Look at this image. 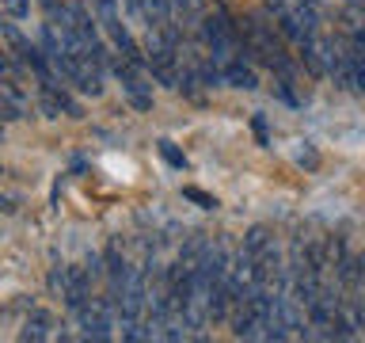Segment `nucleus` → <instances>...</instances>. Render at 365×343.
<instances>
[{"label": "nucleus", "mask_w": 365, "mask_h": 343, "mask_svg": "<svg viewBox=\"0 0 365 343\" xmlns=\"http://www.w3.org/2000/svg\"><path fill=\"white\" fill-rule=\"evenodd\" d=\"M267 244H270V229H267V225H251L247 237H244V248L251 252V256H259Z\"/></svg>", "instance_id": "5"}, {"label": "nucleus", "mask_w": 365, "mask_h": 343, "mask_svg": "<svg viewBox=\"0 0 365 343\" xmlns=\"http://www.w3.org/2000/svg\"><path fill=\"white\" fill-rule=\"evenodd\" d=\"M8 11V19H27L31 16V0H0Z\"/></svg>", "instance_id": "9"}, {"label": "nucleus", "mask_w": 365, "mask_h": 343, "mask_svg": "<svg viewBox=\"0 0 365 343\" xmlns=\"http://www.w3.org/2000/svg\"><path fill=\"white\" fill-rule=\"evenodd\" d=\"M42 4H46V8H50V4H57V0H42Z\"/></svg>", "instance_id": "14"}, {"label": "nucleus", "mask_w": 365, "mask_h": 343, "mask_svg": "<svg viewBox=\"0 0 365 343\" xmlns=\"http://www.w3.org/2000/svg\"><path fill=\"white\" fill-rule=\"evenodd\" d=\"M50 336H53V313H50V309H31L27 320H23V339L42 343Z\"/></svg>", "instance_id": "2"}, {"label": "nucleus", "mask_w": 365, "mask_h": 343, "mask_svg": "<svg viewBox=\"0 0 365 343\" xmlns=\"http://www.w3.org/2000/svg\"><path fill=\"white\" fill-rule=\"evenodd\" d=\"M84 267H88V274H91V279H99V274H103V271H107V259H99V256H96V252H88V259H84Z\"/></svg>", "instance_id": "10"}, {"label": "nucleus", "mask_w": 365, "mask_h": 343, "mask_svg": "<svg viewBox=\"0 0 365 343\" xmlns=\"http://www.w3.org/2000/svg\"><path fill=\"white\" fill-rule=\"evenodd\" d=\"M50 290H53L57 297L68 294V267H53V271H50Z\"/></svg>", "instance_id": "8"}, {"label": "nucleus", "mask_w": 365, "mask_h": 343, "mask_svg": "<svg viewBox=\"0 0 365 343\" xmlns=\"http://www.w3.org/2000/svg\"><path fill=\"white\" fill-rule=\"evenodd\" d=\"M114 76L122 80V91H125V99H130L133 111H153V91H148V84H145V69L141 65L118 57V61H114Z\"/></svg>", "instance_id": "1"}, {"label": "nucleus", "mask_w": 365, "mask_h": 343, "mask_svg": "<svg viewBox=\"0 0 365 343\" xmlns=\"http://www.w3.org/2000/svg\"><path fill=\"white\" fill-rule=\"evenodd\" d=\"M182 199L194 202V206H202V210H217V199H213V194L202 191V187H194V183H187V187H182Z\"/></svg>", "instance_id": "6"}, {"label": "nucleus", "mask_w": 365, "mask_h": 343, "mask_svg": "<svg viewBox=\"0 0 365 343\" xmlns=\"http://www.w3.org/2000/svg\"><path fill=\"white\" fill-rule=\"evenodd\" d=\"M267 8L274 11V16H282V11H285V0H267Z\"/></svg>", "instance_id": "13"}, {"label": "nucleus", "mask_w": 365, "mask_h": 343, "mask_svg": "<svg viewBox=\"0 0 365 343\" xmlns=\"http://www.w3.org/2000/svg\"><path fill=\"white\" fill-rule=\"evenodd\" d=\"M225 84L251 91V88H259V76H255V69H251L244 57H232V61L225 65Z\"/></svg>", "instance_id": "3"}, {"label": "nucleus", "mask_w": 365, "mask_h": 343, "mask_svg": "<svg viewBox=\"0 0 365 343\" xmlns=\"http://www.w3.org/2000/svg\"><path fill=\"white\" fill-rule=\"evenodd\" d=\"M255 134H259V141H262V145L270 141V137H267V122H262V119H255Z\"/></svg>", "instance_id": "12"}, {"label": "nucleus", "mask_w": 365, "mask_h": 343, "mask_svg": "<svg viewBox=\"0 0 365 343\" xmlns=\"http://www.w3.org/2000/svg\"><path fill=\"white\" fill-rule=\"evenodd\" d=\"M297 160H301V164H304V168H316V164H319V156L312 153V149H304V153H301V156H297Z\"/></svg>", "instance_id": "11"}, {"label": "nucleus", "mask_w": 365, "mask_h": 343, "mask_svg": "<svg viewBox=\"0 0 365 343\" xmlns=\"http://www.w3.org/2000/svg\"><path fill=\"white\" fill-rule=\"evenodd\" d=\"M99 23H103V31L110 34V39H122L125 31V19L118 16V0H99Z\"/></svg>", "instance_id": "4"}, {"label": "nucleus", "mask_w": 365, "mask_h": 343, "mask_svg": "<svg viewBox=\"0 0 365 343\" xmlns=\"http://www.w3.org/2000/svg\"><path fill=\"white\" fill-rule=\"evenodd\" d=\"M156 149H160V156H164L171 168H179V172L187 168V156H182L179 149H175V141H168V137H160V141H156Z\"/></svg>", "instance_id": "7"}]
</instances>
